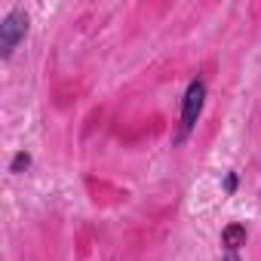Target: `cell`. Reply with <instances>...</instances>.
I'll use <instances>...</instances> for the list:
<instances>
[{
  "label": "cell",
  "mask_w": 261,
  "mask_h": 261,
  "mask_svg": "<svg viewBox=\"0 0 261 261\" xmlns=\"http://www.w3.org/2000/svg\"><path fill=\"white\" fill-rule=\"evenodd\" d=\"M25 34H28V13L22 7H13L7 19L0 22V59H10L16 46L25 40Z\"/></svg>",
  "instance_id": "6da1fadb"
},
{
  "label": "cell",
  "mask_w": 261,
  "mask_h": 261,
  "mask_svg": "<svg viewBox=\"0 0 261 261\" xmlns=\"http://www.w3.org/2000/svg\"><path fill=\"white\" fill-rule=\"evenodd\" d=\"M203 105H206V83L191 80L188 89H185V98H181V139L197 126V120L203 114Z\"/></svg>",
  "instance_id": "7a4b0ae2"
},
{
  "label": "cell",
  "mask_w": 261,
  "mask_h": 261,
  "mask_svg": "<svg viewBox=\"0 0 261 261\" xmlns=\"http://www.w3.org/2000/svg\"><path fill=\"white\" fill-rule=\"evenodd\" d=\"M221 246H224L227 252H237L240 246H246V224L230 221V224L221 230Z\"/></svg>",
  "instance_id": "3957f363"
},
{
  "label": "cell",
  "mask_w": 261,
  "mask_h": 261,
  "mask_svg": "<svg viewBox=\"0 0 261 261\" xmlns=\"http://www.w3.org/2000/svg\"><path fill=\"white\" fill-rule=\"evenodd\" d=\"M28 166H31V154H28V151H19V154L13 157V163H10V172L22 175V172H25Z\"/></svg>",
  "instance_id": "277c9868"
},
{
  "label": "cell",
  "mask_w": 261,
  "mask_h": 261,
  "mask_svg": "<svg viewBox=\"0 0 261 261\" xmlns=\"http://www.w3.org/2000/svg\"><path fill=\"white\" fill-rule=\"evenodd\" d=\"M224 191H227V194L237 191V175H233V172H227V178H224Z\"/></svg>",
  "instance_id": "5b68a950"
},
{
  "label": "cell",
  "mask_w": 261,
  "mask_h": 261,
  "mask_svg": "<svg viewBox=\"0 0 261 261\" xmlns=\"http://www.w3.org/2000/svg\"><path fill=\"white\" fill-rule=\"evenodd\" d=\"M221 261H240V258H237V252H227V255H224Z\"/></svg>",
  "instance_id": "8992f818"
}]
</instances>
